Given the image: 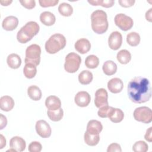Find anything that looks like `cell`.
<instances>
[{"label":"cell","mask_w":152,"mask_h":152,"mask_svg":"<svg viewBox=\"0 0 152 152\" xmlns=\"http://www.w3.org/2000/svg\"><path fill=\"white\" fill-rule=\"evenodd\" d=\"M127 92L129 99L135 103H142L151 97V88L149 80L142 77H136L128 83Z\"/></svg>","instance_id":"6da1fadb"},{"label":"cell","mask_w":152,"mask_h":152,"mask_svg":"<svg viewBox=\"0 0 152 152\" xmlns=\"http://www.w3.org/2000/svg\"><path fill=\"white\" fill-rule=\"evenodd\" d=\"M91 28L93 31L101 34L105 33L109 26L107 17L106 12L101 10L93 11L91 15Z\"/></svg>","instance_id":"7a4b0ae2"},{"label":"cell","mask_w":152,"mask_h":152,"mask_svg":"<svg viewBox=\"0 0 152 152\" xmlns=\"http://www.w3.org/2000/svg\"><path fill=\"white\" fill-rule=\"evenodd\" d=\"M39 26L35 21H28L18 31L17 40L21 43H26L39 31Z\"/></svg>","instance_id":"3957f363"},{"label":"cell","mask_w":152,"mask_h":152,"mask_svg":"<svg viewBox=\"0 0 152 152\" xmlns=\"http://www.w3.org/2000/svg\"><path fill=\"white\" fill-rule=\"evenodd\" d=\"M66 39L61 34L56 33L51 36L45 43V50L50 54H54L64 49L66 45Z\"/></svg>","instance_id":"277c9868"},{"label":"cell","mask_w":152,"mask_h":152,"mask_svg":"<svg viewBox=\"0 0 152 152\" xmlns=\"http://www.w3.org/2000/svg\"><path fill=\"white\" fill-rule=\"evenodd\" d=\"M41 48L37 44H32L28 46L26 50V64L31 63L37 66L40 62Z\"/></svg>","instance_id":"5b68a950"},{"label":"cell","mask_w":152,"mask_h":152,"mask_svg":"<svg viewBox=\"0 0 152 152\" xmlns=\"http://www.w3.org/2000/svg\"><path fill=\"white\" fill-rule=\"evenodd\" d=\"M81 62L80 55L74 52L69 53L65 57L64 69L67 72L74 73L79 69Z\"/></svg>","instance_id":"8992f818"},{"label":"cell","mask_w":152,"mask_h":152,"mask_svg":"<svg viewBox=\"0 0 152 152\" xmlns=\"http://www.w3.org/2000/svg\"><path fill=\"white\" fill-rule=\"evenodd\" d=\"M133 115L136 121L144 124H149L152 121L151 110L147 106L136 108L134 111Z\"/></svg>","instance_id":"52a82bcc"},{"label":"cell","mask_w":152,"mask_h":152,"mask_svg":"<svg viewBox=\"0 0 152 152\" xmlns=\"http://www.w3.org/2000/svg\"><path fill=\"white\" fill-rule=\"evenodd\" d=\"M115 23L120 29L123 31L130 30L134 24L133 20L125 14H118L115 17Z\"/></svg>","instance_id":"ba28073f"},{"label":"cell","mask_w":152,"mask_h":152,"mask_svg":"<svg viewBox=\"0 0 152 152\" xmlns=\"http://www.w3.org/2000/svg\"><path fill=\"white\" fill-rule=\"evenodd\" d=\"M35 128L37 134L43 138H49L51 135V128L49 124L45 120H39L37 121Z\"/></svg>","instance_id":"9c48e42d"},{"label":"cell","mask_w":152,"mask_h":152,"mask_svg":"<svg viewBox=\"0 0 152 152\" xmlns=\"http://www.w3.org/2000/svg\"><path fill=\"white\" fill-rule=\"evenodd\" d=\"M108 94L107 91L103 88H99L95 92L94 104L97 108L108 105Z\"/></svg>","instance_id":"30bf717a"},{"label":"cell","mask_w":152,"mask_h":152,"mask_svg":"<svg viewBox=\"0 0 152 152\" xmlns=\"http://www.w3.org/2000/svg\"><path fill=\"white\" fill-rule=\"evenodd\" d=\"M122 36L120 32L113 31L108 39V45L109 48L114 50H118L122 45Z\"/></svg>","instance_id":"8fae6325"},{"label":"cell","mask_w":152,"mask_h":152,"mask_svg":"<svg viewBox=\"0 0 152 152\" xmlns=\"http://www.w3.org/2000/svg\"><path fill=\"white\" fill-rule=\"evenodd\" d=\"M91 100L90 94L85 91H81L78 92L74 97L75 104L81 107L87 106Z\"/></svg>","instance_id":"7c38bea8"},{"label":"cell","mask_w":152,"mask_h":152,"mask_svg":"<svg viewBox=\"0 0 152 152\" xmlns=\"http://www.w3.org/2000/svg\"><path fill=\"white\" fill-rule=\"evenodd\" d=\"M10 145L11 148L15 150V151L21 152L25 150L26 143L23 138L18 136H15L11 138L10 141Z\"/></svg>","instance_id":"4fadbf2b"},{"label":"cell","mask_w":152,"mask_h":152,"mask_svg":"<svg viewBox=\"0 0 152 152\" xmlns=\"http://www.w3.org/2000/svg\"><path fill=\"white\" fill-rule=\"evenodd\" d=\"M75 50L81 54L87 53L91 49V43L90 41L85 38L78 39L74 45Z\"/></svg>","instance_id":"5bb4252c"},{"label":"cell","mask_w":152,"mask_h":152,"mask_svg":"<svg viewBox=\"0 0 152 152\" xmlns=\"http://www.w3.org/2000/svg\"><path fill=\"white\" fill-rule=\"evenodd\" d=\"M124 87L122 81L119 78H113L107 83V88L112 93H120Z\"/></svg>","instance_id":"9a60e30c"},{"label":"cell","mask_w":152,"mask_h":152,"mask_svg":"<svg viewBox=\"0 0 152 152\" xmlns=\"http://www.w3.org/2000/svg\"><path fill=\"white\" fill-rule=\"evenodd\" d=\"M18 24V18L13 15L5 17L2 23V28L7 31H12L16 28Z\"/></svg>","instance_id":"2e32d148"},{"label":"cell","mask_w":152,"mask_h":152,"mask_svg":"<svg viewBox=\"0 0 152 152\" xmlns=\"http://www.w3.org/2000/svg\"><path fill=\"white\" fill-rule=\"evenodd\" d=\"M45 106L48 110H55L61 108V102L57 96H49L46 99Z\"/></svg>","instance_id":"e0dca14e"},{"label":"cell","mask_w":152,"mask_h":152,"mask_svg":"<svg viewBox=\"0 0 152 152\" xmlns=\"http://www.w3.org/2000/svg\"><path fill=\"white\" fill-rule=\"evenodd\" d=\"M103 129V126L101 122L97 120H90L87 125L86 131L91 134H99Z\"/></svg>","instance_id":"ac0fdd59"},{"label":"cell","mask_w":152,"mask_h":152,"mask_svg":"<svg viewBox=\"0 0 152 152\" xmlns=\"http://www.w3.org/2000/svg\"><path fill=\"white\" fill-rule=\"evenodd\" d=\"M14 101L13 99L9 96H2L0 99L1 109L5 112L11 110L14 106Z\"/></svg>","instance_id":"d6986e66"},{"label":"cell","mask_w":152,"mask_h":152,"mask_svg":"<svg viewBox=\"0 0 152 152\" xmlns=\"http://www.w3.org/2000/svg\"><path fill=\"white\" fill-rule=\"evenodd\" d=\"M40 20L43 24L50 26L54 24L56 21L55 15L49 11H44L40 15Z\"/></svg>","instance_id":"ffe728a7"},{"label":"cell","mask_w":152,"mask_h":152,"mask_svg":"<svg viewBox=\"0 0 152 152\" xmlns=\"http://www.w3.org/2000/svg\"><path fill=\"white\" fill-rule=\"evenodd\" d=\"M8 65L12 69L18 68L21 64V59L19 55L16 53L9 55L7 58Z\"/></svg>","instance_id":"44dd1931"},{"label":"cell","mask_w":152,"mask_h":152,"mask_svg":"<svg viewBox=\"0 0 152 152\" xmlns=\"http://www.w3.org/2000/svg\"><path fill=\"white\" fill-rule=\"evenodd\" d=\"M102 69L106 75H112L115 74L117 71V65L113 61L108 60L104 62Z\"/></svg>","instance_id":"7402d4cb"},{"label":"cell","mask_w":152,"mask_h":152,"mask_svg":"<svg viewBox=\"0 0 152 152\" xmlns=\"http://www.w3.org/2000/svg\"><path fill=\"white\" fill-rule=\"evenodd\" d=\"M28 97L33 100H39L42 97V91L39 87L36 86H31L27 89Z\"/></svg>","instance_id":"603a6c76"},{"label":"cell","mask_w":152,"mask_h":152,"mask_svg":"<svg viewBox=\"0 0 152 152\" xmlns=\"http://www.w3.org/2000/svg\"><path fill=\"white\" fill-rule=\"evenodd\" d=\"M108 118L112 122L119 123L123 120L124 118V113L121 109L113 108Z\"/></svg>","instance_id":"cb8c5ba5"},{"label":"cell","mask_w":152,"mask_h":152,"mask_svg":"<svg viewBox=\"0 0 152 152\" xmlns=\"http://www.w3.org/2000/svg\"><path fill=\"white\" fill-rule=\"evenodd\" d=\"M93 74L88 70H83L78 75V81L83 85L90 84L93 80Z\"/></svg>","instance_id":"d4e9b609"},{"label":"cell","mask_w":152,"mask_h":152,"mask_svg":"<svg viewBox=\"0 0 152 152\" xmlns=\"http://www.w3.org/2000/svg\"><path fill=\"white\" fill-rule=\"evenodd\" d=\"M116 58L121 64H126L131 61V55L128 50L122 49L118 52Z\"/></svg>","instance_id":"484cf974"},{"label":"cell","mask_w":152,"mask_h":152,"mask_svg":"<svg viewBox=\"0 0 152 152\" xmlns=\"http://www.w3.org/2000/svg\"><path fill=\"white\" fill-rule=\"evenodd\" d=\"M23 73L24 76L28 79L34 78L37 73L36 66L31 63L26 64L23 69Z\"/></svg>","instance_id":"4316f807"},{"label":"cell","mask_w":152,"mask_h":152,"mask_svg":"<svg viewBox=\"0 0 152 152\" xmlns=\"http://www.w3.org/2000/svg\"><path fill=\"white\" fill-rule=\"evenodd\" d=\"M84 139L85 142L90 146H95L100 141L99 134L94 135L88 133L86 131L84 135Z\"/></svg>","instance_id":"83f0119b"},{"label":"cell","mask_w":152,"mask_h":152,"mask_svg":"<svg viewBox=\"0 0 152 152\" xmlns=\"http://www.w3.org/2000/svg\"><path fill=\"white\" fill-rule=\"evenodd\" d=\"M47 114L49 118L53 121V122H58L62 119L64 116V111L63 109L61 107L55 110H48L47 111Z\"/></svg>","instance_id":"f1b7e54d"},{"label":"cell","mask_w":152,"mask_h":152,"mask_svg":"<svg viewBox=\"0 0 152 152\" xmlns=\"http://www.w3.org/2000/svg\"><path fill=\"white\" fill-rule=\"evenodd\" d=\"M58 11L61 15L64 17H69L72 14L73 8L72 6L66 2L60 4L58 7Z\"/></svg>","instance_id":"f546056e"},{"label":"cell","mask_w":152,"mask_h":152,"mask_svg":"<svg viewBox=\"0 0 152 152\" xmlns=\"http://www.w3.org/2000/svg\"><path fill=\"white\" fill-rule=\"evenodd\" d=\"M99 64V59L98 57L94 55H90L87 56L85 60L86 66L90 69H94L98 66Z\"/></svg>","instance_id":"4dcf8cb0"},{"label":"cell","mask_w":152,"mask_h":152,"mask_svg":"<svg viewBox=\"0 0 152 152\" xmlns=\"http://www.w3.org/2000/svg\"><path fill=\"white\" fill-rule=\"evenodd\" d=\"M126 42L131 46H137L140 42V36L136 32H131L126 36Z\"/></svg>","instance_id":"1f68e13d"},{"label":"cell","mask_w":152,"mask_h":152,"mask_svg":"<svg viewBox=\"0 0 152 152\" xmlns=\"http://www.w3.org/2000/svg\"><path fill=\"white\" fill-rule=\"evenodd\" d=\"M88 2L92 5H101L104 8L112 7L115 3L113 0H88Z\"/></svg>","instance_id":"d6a6232c"},{"label":"cell","mask_w":152,"mask_h":152,"mask_svg":"<svg viewBox=\"0 0 152 152\" xmlns=\"http://www.w3.org/2000/svg\"><path fill=\"white\" fill-rule=\"evenodd\" d=\"M148 150V146L144 141H138L132 146V150L134 152H146Z\"/></svg>","instance_id":"836d02e7"},{"label":"cell","mask_w":152,"mask_h":152,"mask_svg":"<svg viewBox=\"0 0 152 152\" xmlns=\"http://www.w3.org/2000/svg\"><path fill=\"white\" fill-rule=\"evenodd\" d=\"M113 109V107L109 106V105L104 106L99 108L97 112V115L99 117L102 118H108Z\"/></svg>","instance_id":"e575fe53"},{"label":"cell","mask_w":152,"mask_h":152,"mask_svg":"<svg viewBox=\"0 0 152 152\" xmlns=\"http://www.w3.org/2000/svg\"><path fill=\"white\" fill-rule=\"evenodd\" d=\"M42 148V144L37 141H33L29 145L28 150L30 152H40Z\"/></svg>","instance_id":"d590c367"},{"label":"cell","mask_w":152,"mask_h":152,"mask_svg":"<svg viewBox=\"0 0 152 152\" xmlns=\"http://www.w3.org/2000/svg\"><path fill=\"white\" fill-rule=\"evenodd\" d=\"M39 4L42 7L46 8L49 7H54L59 2L58 0H39Z\"/></svg>","instance_id":"8d00e7d4"},{"label":"cell","mask_w":152,"mask_h":152,"mask_svg":"<svg viewBox=\"0 0 152 152\" xmlns=\"http://www.w3.org/2000/svg\"><path fill=\"white\" fill-rule=\"evenodd\" d=\"M20 2L24 8L28 10L33 9L36 5V2L34 0H21Z\"/></svg>","instance_id":"74e56055"},{"label":"cell","mask_w":152,"mask_h":152,"mask_svg":"<svg viewBox=\"0 0 152 152\" xmlns=\"http://www.w3.org/2000/svg\"><path fill=\"white\" fill-rule=\"evenodd\" d=\"M107 152H121L122 149L121 145L118 143H112L110 144L107 149Z\"/></svg>","instance_id":"f35d334b"},{"label":"cell","mask_w":152,"mask_h":152,"mask_svg":"<svg viewBox=\"0 0 152 152\" xmlns=\"http://www.w3.org/2000/svg\"><path fill=\"white\" fill-rule=\"evenodd\" d=\"M134 0H119L118 2L120 4V5L122 7L125 8H128L130 7H132L134 5L135 3Z\"/></svg>","instance_id":"ab89813d"},{"label":"cell","mask_w":152,"mask_h":152,"mask_svg":"<svg viewBox=\"0 0 152 152\" xmlns=\"http://www.w3.org/2000/svg\"><path fill=\"white\" fill-rule=\"evenodd\" d=\"M152 132V127H150L145 132V134L144 135V138L145 140L147 141L151 142L152 141V136H151V133Z\"/></svg>","instance_id":"60d3db41"},{"label":"cell","mask_w":152,"mask_h":152,"mask_svg":"<svg viewBox=\"0 0 152 152\" xmlns=\"http://www.w3.org/2000/svg\"><path fill=\"white\" fill-rule=\"evenodd\" d=\"M1 116V124H0V129H2L5 128L7 124V118L4 116L2 114L0 115Z\"/></svg>","instance_id":"b9f144b4"},{"label":"cell","mask_w":152,"mask_h":152,"mask_svg":"<svg viewBox=\"0 0 152 152\" xmlns=\"http://www.w3.org/2000/svg\"><path fill=\"white\" fill-rule=\"evenodd\" d=\"M0 149L3 148L6 145V140L3 135H0Z\"/></svg>","instance_id":"7bdbcfd3"},{"label":"cell","mask_w":152,"mask_h":152,"mask_svg":"<svg viewBox=\"0 0 152 152\" xmlns=\"http://www.w3.org/2000/svg\"><path fill=\"white\" fill-rule=\"evenodd\" d=\"M152 8H150L148 11H147L145 13V18L148 21H151V18H152Z\"/></svg>","instance_id":"ee69618b"},{"label":"cell","mask_w":152,"mask_h":152,"mask_svg":"<svg viewBox=\"0 0 152 152\" xmlns=\"http://www.w3.org/2000/svg\"><path fill=\"white\" fill-rule=\"evenodd\" d=\"M12 2V1H9V0H7V1H0V3L3 6H7L9 5L10 4H11Z\"/></svg>","instance_id":"f6af8a7d"}]
</instances>
